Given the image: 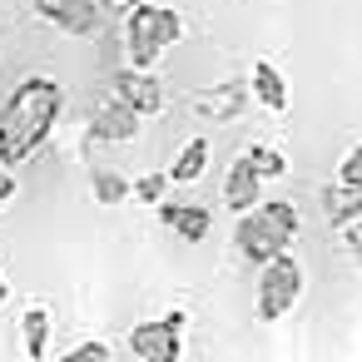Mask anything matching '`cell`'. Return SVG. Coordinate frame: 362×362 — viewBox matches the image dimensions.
<instances>
[{
    "instance_id": "obj_1",
    "label": "cell",
    "mask_w": 362,
    "mask_h": 362,
    "mask_svg": "<svg viewBox=\"0 0 362 362\" xmlns=\"http://www.w3.org/2000/svg\"><path fill=\"white\" fill-rule=\"evenodd\" d=\"M60 105H65L60 85H55L50 75H30V80L11 95V105L0 110V159H6V164L30 159V154L50 139V129H55V119H60Z\"/></svg>"
},
{
    "instance_id": "obj_2",
    "label": "cell",
    "mask_w": 362,
    "mask_h": 362,
    "mask_svg": "<svg viewBox=\"0 0 362 362\" xmlns=\"http://www.w3.org/2000/svg\"><path fill=\"white\" fill-rule=\"evenodd\" d=\"M238 223H233V248H238V258L243 263H263V258H273V253H283L293 238H298V209L293 204H283V199H273V204H253V209H243V214H233Z\"/></svg>"
},
{
    "instance_id": "obj_3",
    "label": "cell",
    "mask_w": 362,
    "mask_h": 362,
    "mask_svg": "<svg viewBox=\"0 0 362 362\" xmlns=\"http://www.w3.org/2000/svg\"><path fill=\"white\" fill-rule=\"evenodd\" d=\"M184 35V16L159 0H134V11L124 16V45H129V65L154 70L159 55H169Z\"/></svg>"
},
{
    "instance_id": "obj_4",
    "label": "cell",
    "mask_w": 362,
    "mask_h": 362,
    "mask_svg": "<svg viewBox=\"0 0 362 362\" xmlns=\"http://www.w3.org/2000/svg\"><path fill=\"white\" fill-rule=\"evenodd\" d=\"M303 298V263L283 248L273 258L258 263V283H253V308H258V322H278L293 313V303Z\"/></svg>"
},
{
    "instance_id": "obj_5",
    "label": "cell",
    "mask_w": 362,
    "mask_h": 362,
    "mask_svg": "<svg viewBox=\"0 0 362 362\" xmlns=\"http://www.w3.org/2000/svg\"><path fill=\"white\" fill-rule=\"evenodd\" d=\"M139 119H144V115L129 110V105L110 90V95L90 110V134L105 139V144H129V139H139Z\"/></svg>"
},
{
    "instance_id": "obj_6",
    "label": "cell",
    "mask_w": 362,
    "mask_h": 362,
    "mask_svg": "<svg viewBox=\"0 0 362 362\" xmlns=\"http://www.w3.org/2000/svg\"><path fill=\"white\" fill-rule=\"evenodd\" d=\"M129 352L139 362H179L184 342H179V327L169 317H159V322H134L129 327Z\"/></svg>"
},
{
    "instance_id": "obj_7",
    "label": "cell",
    "mask_w": 362,
    "mask_h": 362,
    "mask_svg": "<svg viewBox=\"0 0 362 362\" xmlns=\"http://www.w3.org/2000/svg\"><path fill=\"white\" fill-rule=\"evenodd\" d=\"M35 16L50 21L65 35H95L100 30V0H30Z\"/></svg>"
},
{
    "instance_id": "obj_8",
    "label": "cell",
    "mask_w": 362,
    "mask_h": 362,
    "mask_svg": "<svg viewBox=\"0 0 362 362\" xmlns=\"http://www.w3.org/2000/svg\"><path fill=\"white\" fill-rule=\"evenodd\" d=\"M115 95L129 105V110H139V115H154V110H164V85L144 70V65H129V70H119L115 75Z\"/></svg>"
},
{
    "instance_id": "obj_9",
    "label": "cell",
    "mask_w": 362,
    "mask_h": 362,
    "mask_svg": "<svg viewBox=\"0 0 362 362\" xmlns=\"http://www.w3.org/2000/svg\"><path fill=\"white\" fill-rule=\"evenodd\" d=\"M154 209H159V223H164L169 233H179L184 243H199V238H209V228H214V218H209L204 204H174V199H159Z\"/></svg>"
},
{
    "instance_id": "obj_10",
    "label": "cell",
    "mask_w": 362,
    "mask_h": 362,
    "mask_svg": "<svg viewBox=\"0 0 362 362\" xmlns=\"http://www.w3.org/2000/svg\"><path fill=\"white\" fill-rule=\"evenodd\" d=\"M258 199H263V174H258L253 159L243 154V159H233L228 174H223V204H228L233 214H243V209H253Z\"/></svg>"
},
{
    "instance_id": "obj_11",
    "label": "cell",
    "mask_w": 362,
    "mask_h": 362,
    "mask_svg": "<svg viewBox=\"0 0 362 362\" xmlns=\"http://www.w3.org/2000/svg\"><path fill=\"white\" fill-rule=\"evenodd\" d=\"M248 95H253L263 110L283 115V110H288V80H283V70H278L273 60H258V65L248 70Z\"/></svg>"
},
{
    "instance_id": "obj_12",
    "label": "cell",
    "mask_w": 362,
    "mask_h": 362,
    "mask_svg": "<svg viewBox=\"0 0 362 362\" xmlns=\"http://www.w3.org/2000/svg\"><path fill=\"white\" fill-rule=\"evenodd\" d=\"M317 199H322V218H327L332 228H342V223L362 218V189H357V184H347V179L327 184Z\"/></svg>"
},
{
    "instance_id": "obj_13",
    "label": "cell",
    "mask_w": 362,
    "mask_h": 362,
    "mask_svg": "<svg viewBox=\"0 0 362 362\" xmlns=\"http://www.w3.org/2000/svg\"><path fill=\"white\" fill-rule=\"evenodd\" d=\"M243 100H248V85H238V80H223L218 90L199 95V115H204V119H214V124H223V119H233V115L243 110Z\"/></svg>"
},
{
    "instance_id": "obj_14",
    "label": "cell",
    "mask_w": 362,
    "mask_h": 362,
    "mask_svg": "<svg viewBox=\"0 0 362 362\" xmlns=\"http://www.w3.org/2000/svg\"><path fill=\"white\" fill-rule=\"evenodd\" d=\"M204 169H209V139L194 134V139L174 154V164H169V184H194Z\"/></svg>"
},
{
    "instance_id": "obj_15",
    "label": "cell",
    "mask_w": 362,
    "mask_h": 362,
    "mask_svg": "<svg viewBox=\"0 0 362 362\" xmlns=\"http://www.w3.org/2000/svg\"><path fill=\"white\" fill-rule=\"evenodd\" d=\"M21 342H25V357H45V347H50V308H25L21 313Z\"/></svg>"
},
{
    "instance_id": "obj_16",
    "label": "cell",
    "mask_w": 362,
    "mask_h": 362,
    "mask_svg": "<svg viewBox=\"0 0 362 362\" xmlns=\"http://www.w3.org/2000/svg\"><path fill=\"white\" fill-rule=\"evenodd\" d=\"M90 189H95V204H110V209L129 199V179L119 169H110V164H95L90 169Z\"/></svg>"
},
{
    "instance_id": "obj_17",
    "label": "cell",
    "mask_w": 362,
    "mask_h": 362,
    "mask_svg": "<svg viewBox=\"0 0 362 362\" xmlns=\"http://www.w3.org/2000/svg\"><path fill=\"white\" fill-rule=\"evenodd\" d=\"M248 159H253V169L263 174V184L288 174V159H283V149H273V144H248Z\"/></svg>"
},
{
    "instance_id": "obj_18",
    "label": "cell",
    "mask_w": 362,
    "mask_h": 362,
    "mask_svg": "<svg viewBox=\"0 0 362 362\" xmlns=\"http://www.w3.org/2000/svg\"><path fill=\"white\" fill-rule=\"evenodd\" d=\"M169 194V174H139L134 184H129V199L134 204H159Z\"/></svg>"
},
{
    "instance_id": "obj_19",
    "label": "cell",
    "mask_w": 362,
    "mask_h": 362,
    "mask_svg": "<svg viewBox=\"0 0 362 362\" xmlns=\"http://www.w3.org/2000/svg\"><path fill=\"white\" fill-rule=\"evenodd\" d=\"M65 362H110V342H75L65 347Z\"/></svg>"
},
{
    "instance_id": "obj_20",
    "label": "cell",
    "mask_w": 362,
    "mask_h": 362,
    "mask_svg": "<svg viewBox=\"0 0 362 362\" xmlns=\"http://www.w3.org/2000/svg\"><path fill=\"white\" fill-rule=\"evenodd\" d=\"M337 179H347V184H357V189H362V144H352V149L342 154V164H337Z\"/></svg>"
},
{
    "instance_id": "obj_21",
    "label": "cell",
    "mask_w": 362,
    "mask_h": 362,
    "mask_svg": "<svg viewBox=\"0 0 362 362\" xmlns=\"http://www.w3.org/2000/svg\"><path fill=\"white\" fill-rule=\"evenodd\" d=\"M337 233H342V243H347V258H352V263L362 268V218H352V223H342Z\"/></svg>"
},
{
    "instance_id": "obj_22",
    "label": "cell",
    "mask_w": 362,
    "mask_h": 362,
    "mask_svg": "<svg viewBox=\"0 0 362 362\" xmlns=\"http://www.w3.org/2000/svg\"><path fill=\"white\" fill-rule=\"evenodd\" d=\"M16 199V174H11V164L6 159H0V209H6Z\"/></svg>"
},
{
    "instance_id": "obj_23",
    "label": "cell",
    "mask_w": 362,
    "mask_h": 362,
    "mask_svg": "<svg viewBox=\"0 0 362 362\" xmlns=\"http://www.w3.org/2000/svg\"><path fill=\"white\" fill-rule=\"evenodd\" d=\"M11 298V283H6V273H0V303H6Z\"/></svg>"
}]
</instances>
